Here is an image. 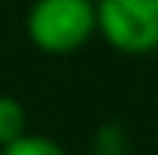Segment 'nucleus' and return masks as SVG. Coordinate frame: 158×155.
Masks as SVG:
<instances>
[{"instance_id":"1","label":"nucleus","mask_w":158,"mask_h":155,"mask_svg":"<svg viewBox=\"0 0 158 155\" xmlns=\"http://www.w3.org/2000/svg\"><path fill=\"white\" fill-rule=\"evenodd\" d=\"M31 46L46 55H70L98 34L91 0H34L24 15Z\"/></svg>"},{"instance_id":"2","label":"nucleus","mask_w":158,"mask_h":155,"mask_svg":"<svg viewBox=\"0 0 158 155\" xmlns=\"http://www.w3.org/2000/svg\"><path fill=\"white\" fill-rule=\"evenodd\" d=\"M98 34L122 55L158 52V0H98Z\"/></svg>"},{"instance_id":"3","label":"nucleus","mask_w":158,"mask_h":155,"mask_svg":"<svg viewBox=\"0 0 158 155\" xmlns=\"http://www.w3.org/2000/svg\"><path fill=\"white\" fill-rule=\"evenodd\" d=\"M27 134V113L24 103L12 94H0V146Z\"/></svg>"},{"instance_id":"4","label":"nucleus","mask_w":158,"mask_h":155,"mask_svg":"<svg viewBox=\"0 0 158 155\" xmlns=\"http://www.w3.org/2000/svg\"><path fill=\"white\" fill-rule=\"evenodd\" d=\"M128 152H131V140L118 122L100 125L88 140V155H128Z\"/></svg>"},{"instance_id":"5","label":"nucleus","mask_w":158,"mask_h":155,"mask_svg":"<svg viewBox=\"0 0 158 155\" xmlns=\"http://www.w3.org/2000/svg\"><path fill=\"white\" fill-rule=\"evenodd\" d=\"M0 155H67L64 146L43 134H21L19 140L0 146Z\"/></svg>"},{"instance_id":"6","label":"nucleus","mask_w":158,"mask_h":155,"mask_svg":"<svg viewBox=\"0 0 158 155\" xmlns=\"http://www.w3.org/2000/svg\"><path fill=\"white\" fill-rule=\"evenodd\" d=\"M91 3H98V0H91Z\"/></svg>"}]
</instances>
